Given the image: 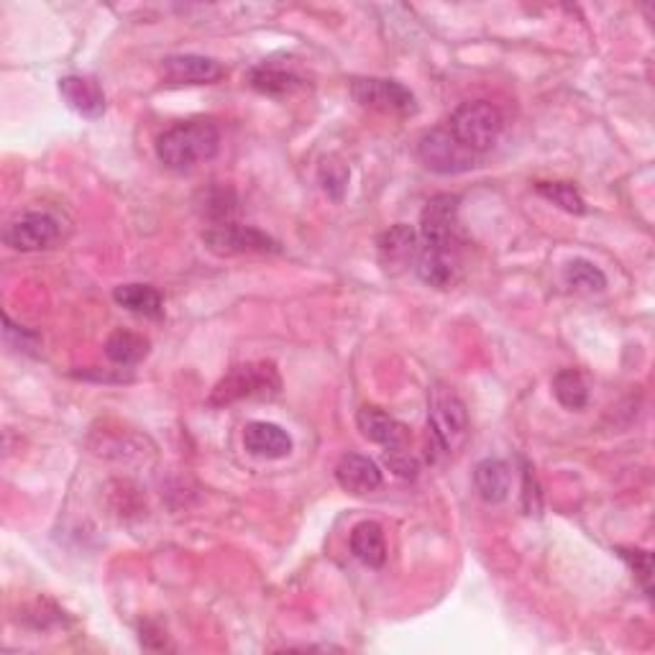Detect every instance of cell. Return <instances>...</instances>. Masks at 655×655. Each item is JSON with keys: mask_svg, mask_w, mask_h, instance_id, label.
Listing matches in <instances>:
<instances>
[{"mask_svg": "<svg viewBox=\"0 0 655 655\" xmlns=\"http://www.w3.org/2000/svg\"><path fill=\"white\" fill-rule=\"evenodd\" d=\"M525 492H522V505H525V513L528 515H540V490H538V482H536V474H532V469L525 463Z\"/></svg>", "mask_w": 655, "mask_h": 655, "instance_id": "obj_29", "label": "cell"}, {"mask_svg": "<svg viewBox=\"0 0 655 655\" xmlns=\"http://www.w3.org/2000/svg\"><path fill=\"white\" fill-rule=\"evenodd\" d=\"M203 210L208 212V218L216 226L231 223V218L235 216V195L231 193V189H223V187L210 189V193L205 195Z\"/></svg>", "mask_w": 655, "mask_h": 655, "instance_id": "obj_25", "label": "cell"}, {"mask_svg": "<svg viewBox=\"0 0 655 655\" xmlns=\"http://www.w3.org/2000/svg\"><path fill=\"white\" fill-rule=\"evenodd\" d=\"M336 479L341 490L348 494H356V497L377 492L384 482L382 469H379L369 456H361V453H346L336 467Z\"/></svg>", "mask_w": 655, "mask_h": 655, "instance_id": "obj_13", "label": "cell"}, {"mask_svg": "<svg viewBox=\"0 0 655 655\" xmlns=\"http://www.w3.org/2000/svg\"><path fill=\"white\" fill-rule=\"evenodd\" d=\"M113 300H116L120 308L136 312V315H143V318L164 315L162 292L151 285H120L113 289Z\"/></svg>", "mask_w": 655, "mask_h": 655, "instance_id": "obj_20", "label": "cell"}, {"mask_svg": "<svg viewBox=\"0 0 655 655\" xmlns=\"http://www.w3.org/2000/svg\"><path fill=\"white\" fill-rule=\"evenodd\" d=\"M243 448L256 459L277 461L292 453V436L274 423H249L243 428Z\"/></svg>", "mask_w": 655, "mask_h": 655, "instance_id": "obj_12", "label": "cell"}, {"mask_svg": "<svg viewBox=\"0 0 655 655\" xmlns=\"http://www.w3.org/2000/svg\"><path fill=\"white\" fill-rule=\"evenodd\" d=\"M352 551L364 566L382 568L387 563V543L382 525L375 520L359 522L352 530Z\"/></svg>", "mask_w": 655, "mask_h": 655, "instance_id": "obj_18", "label": "cell"}, {"mask_svg": "<svg viewBox=\"0 0 655 655\" xmlns=\"http://www.w3.org/2000/svg\"><path fill=\"white\" fill-rule=\"evenodd\" d=\"M417 233L405 223L392 226L390 231H384L377 241L379 262L384 264V269H394V266H405L417 256Z\"/></svg>", "mask_w": 655, "mask_h": 655, "instance_id": "obj_16", "label": "cell"}, {"mask_svg": "<svg viewBox=\"0 0 655 655\" xmlns=\"http://www.w3.org/2000/svg\"><path fill=\"white\" fill-rule=\"evenodd\" d=\"M279 390L281 379L272 361L241 364V367H233L212 387L208 402L212 407H226L241 400H272L277 398Z\"/></svg>", "mask_w": 655, "mask_h": 655, "instance_id": "obj_2", "label": "cell"}, {"mask_svg": "<svg viewBox=\"0 0 655 655\" xmlns=\"http://www.w3.org/2000/svg\"><path fill=\"white\" fill-rule=\"evenodd\" d=\"M430 438L438 451L453 453L459 451L469 433V415L459 394L448 387H436L430 394V413H428Z\"/></svg>", "mask_w": 655, "mask_h": 655, "instance_id": "obj_4", "label": "cell"}, {"mask_svg": "<svg viewBox=\"0 0 655 655\" xmlns=\"http://www.w3.org/2000/svg\"><path fill=\"white\" fill-rule=\"evenodd\" d=\"M417 157L436 174H461L479 164V157L463 149L448 128H433V131L423 134L417 141Z\"/></svg>", "mask_w": 655, "mask_h": 655, "instance_id": "obj_5", "label": "cell"}, {"mask_svg": "<svg viewBox=\"0 0 655 655\" xmlns=\"http://www.w3.org/2000/svg\"><path fill=\"white\" fill-rule=\"evenodd\" d=\"M461 243H446V246H428L421 243L415 256V272L425 285L446 289L451 287L461 274Z\"/></svg>", "mask_w": 655, "mask_h": 655, "instance_id": "obj_9", "label": "cell"}, {"mask_svg": "<svg viewBox=\"0 0 655 655\" xmlns=\"http://www.w3.org/2000/svg\"><path fill=\"white\" fill-rule=\"evenodd\" d=\"M474 484L479 497L490 505H499L509 497V490H513V471H509V463L502 459H484L476 463L474 469Z\"/></svg>", "mask_w": 655, "mask_h": 655, "instance_id": "obj_17", "label": "cell"}, {"mask_svg": "<svg viewBox=\"0 0 655 655\" xmlns=\"http://www.w3.org/2000/svg\"><path fill=\"white\" fill-rule=\"evenodd\" d=\"M553 394L566 410H582L589 402V387L576 369H561L553 377Z\"/></svg>", "mask_w": 655, "mask_h": 655, "instance_id": "obj_22", "label": "cell"}, {"mask_svg": "<svg viewBox=\"0 0 655 655\" xmlns=\"http://www.w3.org/2000/svg\"><path fill=\"white\" fill-rule=\"evenodd\" d=\"M320 180H323V187L325 193H331L333 197L344 195L346 189V182H348V172L344 170V166H336V164H328L323 166V172H320Z\"/></svg>", "mask_w": 655, "mask_h": 655, "instance_id": "obj_28", "label": "cell"}, {"mask_svg": "<svg viewBox=\"0 0 655 655\" xmlns=\"http://www.w3.org/2000/svg\"><path fill=\"white\" fill-rule=\"evenodd\" d=\"M502 128H505V118H502L497 105L490 101L463 103L448 118V131L453 139L476 157H482L499 141Z\"/></svg>", "mask_w": 655, "mask_h": 655, "instance_id": "obj_3", "label": "cell"}, {"mask_svg": "<svg viewBox=\"0 0 655 655\" xmlns=\"http://www.w3.org/2000/svg\"><path fill=\"white\" fill-rule=\"evenodd\" d=\"M384 463L390 467L392 474L400 476V479H415L417 471H421V463H417L415 456L407 451V446L387 448Z\"/></svg>", "mask_w": 655, "mask_h": 655, "instance_id": "obj_26", "label": "cell"}, {"mask_svg": "<svg viewBox=\"0 0 655 655\" xmlns=\"http://www.w3.org/2000/svg\"><path fill=\"white\" fill-rule=\"evenodd\" d=\"M563 281L574 289H584V292H601L607 287L605 272L597 264H591L589 258H571L563 266Z\"/></svg>", "mask_w": 655, "mask_h": 655, "instance_id": "obj_23", "label": "cell"}, {"mask_svg": "<svg viewBox=\"0 0 655 655\" xmlns=\"http://www.w3.org/2000/svg\"><path fill=\"white\" fill-rule=\"evenodd\" d=\"M203 243L218 256H239V254H277L279 243L258 231L254 226L226 223L210 226L203 233Z\"/></svg>", "mask_w": 655, "mask_h": 655, "instance_id": "obj_7", "label": "cell"}, {"mask_svg": "<svg viewBox=\"0 0 655 655\" xmlns=\"http://www.w3.org/2000/svg\"><path fill=\"white\" fill-rule=\"evenodd\" d=\"M220 149V131L216 120L189 118L159 134L157 157L166 170L187 172L200 162H210Z\"/></svg>", "mask_w": 655, "mask_h": 655, "instance_id": "obj_1", "label": "cell"}, {"mask_svg": "<svg viewBox=\"0 0 655 655\" xmlns=\"http://www.w3.org/2000/svg\"><path fill=\"white\" fill-rule=\"evenodd\" d=\"M352 95L361 108L384 113V116H413L417 111L415 95L394 80L359 78L352 82Z\"/></svg>", "mask_w": 655, "mask_h": 655, "instance_id": "obj_6", "label": "cell"}, {"mask_svg": "<svg viewBox=\"0 0 655 655\" xmlns=\"http://www.w3.org/2000/svg\"><path fill=\"white\" fill-rule=\"evenodd\" d=\"M356 425H359L361 436L371 440V444H379L384 448L407 446V428L400 421H394L392 415H387L384 410L369 405L361 407L359 415H356Z\"/></svg>", "mask_w": 655, "mask_h": 655, "instance_id": "obj_15", "label": "cell"}, {"mask_svg": "<svg viewBox=\"0 0 655 655\" xmlns=\"http://www.w3.org/2000/svg\"><path fill=\"white\" fill-rule=\"evenodd\" d=\"M59 95L82 118L97 120L105 113V95L93 78L67 74V78L59 80Z\"/></svg>", "mask_w": 655, "mask_h": 655, "instance_id": "obj_14", "label": "cell"}, {"mask_svg": "<svg viewBox=\"0 0 655 655\" xmlns=\"http://www.w3.org/2000/svg\"><path fill=\"white\" fill-rule=\"evenodd\" d=\"M459 195H436L421 216V239L428 246L459 241Z\"/></svg>", "mask_w": 655, "mask_h": 655, "instance_id": "obj_10", "label": "cell"}, {"mask_svg": "<svg viewBox=\"0 0 655 655\" xmlns=\"http://www.w3.org/2000/svg\"><path fill=\"white\" fill-rule=\"evenodd\" d=\"M538 195H543L545 200L559 205L561 210L574 212V216H584L586 212L584 197L578 195V189L574 185H568V182H540Z\"/></svg>", "mask_w": 655, "mask_h": 655, "instance_id": "obj_24", "label": "cell"}, {"mask_svg": "<svg viewBox=\"0 0 655 655\" xmlns=\"http://www.w3.org/2000/svg\"><path fill=\"white\" fill-rule=\"evenodd\" d=\"M62 235V223L51 216V212H24V216L13 218L9 226L3 228V241L5 246L13 251H44L51 249Z\"/></svg>", "mask_w": 655, "mask_h": 655, "instance_id": "obj_8", "label": "cell"}, {"mask_svg": "<svg viewBox=\"0 0 655 655\" xmlns=\"http://www.w3.org/2000/svg\"><path fill=\"white\" fill-rule=\"evenodd\" d=\"M624 561L630 563V568L635 571L640 584L645 586V591H651V576H653V555L647 551H628V548H617Z\"/></svg>", "mask_w": 655, "mask_h": 655, "instance_id": "obj_27", "label": "cell"}, {"mask_svg": "<svg viewBox=\"0 0 655 655\" xmlns=\"http://www.w3.org/2000/svg\"><path fill=\"white\" fill-rule=\"evenodd\" d=\"M149 338L131 331H116L105 341V356L118 367H134V364L143 361L149 356Z\"/></svg>", "mask_w": 655, "mask_h": 655, "instance_id": "obj_21", "label": "cell"}, {"mask_svg": "<svg viewBox=\"0 0 655 655\" xmlns=\"http://www.w3.org/2000/svg\"><path fill=\"white\" fill-rule=\"evenodd\" d=\"M162 74L174 85H210L223 78V65L200 55H172L162 59Z\"/></svg>", "mask_w": 655, "mask_h": 655, "instance_id": "obj_11", "label": "cell"}, {"mask_svg": "<svg viewBox=\"0 0 655 655\" xmlns=\"http://www.w3.org/2000/svg\"><path fill=\"white\" fill-rule=\"evenodd\" d=\"M249 80H251V88L258 90V93L274 95V97L292 95L295 90L302 88L300 74L287 70V67L272 65V62H264V65L254 67V70L249 72Z\"/></svg>", "mask_w": 655, "mask_h": 655, "instance_id": "obj_19", "label": "cell"}]
</instances>
